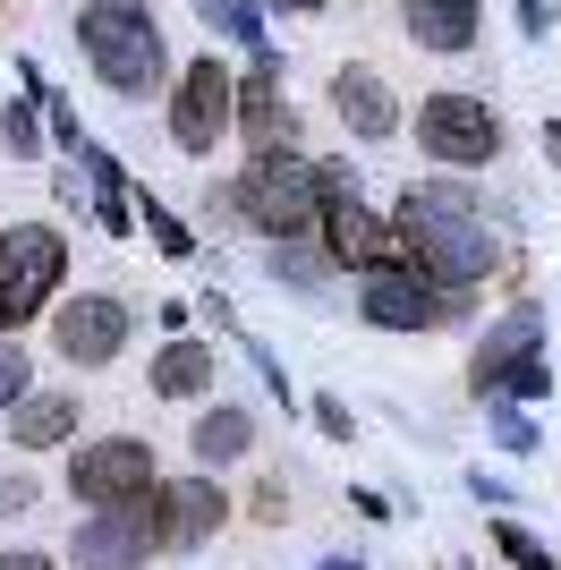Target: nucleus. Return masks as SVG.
Segmentation results:
<instances>
[{"instance_id": "7ed1b4c3", "label": "nucleus", "mask_w": 561, "mask_h": 570, "mask_svg": "<svg viewBox=\"0 0 561 570\" xmlns=\"http://www.w3.org/2000/svg\"><path fill=\"white\" fill-rule=\"evenodd\" d=\"M77 43L102 69V86H119V95H154L163 86V35H154V18L137 0H86Z\"/></svg>"}, {"instance_id": "412c9836", "label": "nucleus", "mask_w": 561, "mask_h": 570, "mask_svg": "<svg viewBox=\"0 0 561 570\" xmlns=\"http://www.w3.org/2000/svg\"><path fill=\"white\" fill-rule=\"evenodd\" d=\"M324 264H332V256H315L306 238H273V273H289L298 289H315V282H324Z\"/></svg>"}, {"instance_id": "5701e85b", "label": "nucleus", "mask_w": 561, "mask_h": 570, "mask_svg": "<svg viewBox=\"0 0 561 570\" xmlns=\"http://www.w3.org/2000/svg\"><path fill=\"white\" fill-rule=\"evenodd\" d=\"M26 375H35V357H26L18 341H0V409H18V401H26Z\"/></svg>"}, {"instance_id": "f704fd0d", "label": "nucleus", "mask_w": 561, "mask_h": 570, "mask_svg": "<svg viewBox=\"0 0 561 570\" xmlns=\"http://www.w3.org/2000/svg\"><path fill=\"white\" fill-rule=\"evenodd\" d=\"M315 570H357V562H315Z\"/></svg>"}, {"instance_id": "0eeeda50", "label": "nucleus", "mask_w": 561, "mask_h": 570, "mask_svg": "<svg viewBox=\"0 0 561 570\" xmlns=\"http://www.w3.org/2000/svg\"><path fill=\"white\" fill-rule=\"evenodd\" d=\"M69 494L86 502V511H111V502L154 494V443H137V434H102V443H86V452L69 460Z\"/></svg>"}, {"instance_id": "1a4fd4ad", "label": "nucleus", "mask_w": 561, "mask_h": 570, "mask_svg": "<svg viewBox=\"0 0 561 570\" xmlns=\"http://www.w3.org/2000/svg\"><path fill=\"white\" fill-rule=\"evenodd\" d=\"M238 119V77L222 69V60H196V69L170 86V137L187 145V154H213V145L230 137Z\"/></svg>"}, {"instance_id": "cd10ccee", "label": "nucleus", "mask_w": 561, "mask_h": 570, "mask_svg": "<svg viewBox=\"0 0 561 570\" xmlns=\"http://www.w3.org/2000/svg\"><path fill=\"white\" fill-rule=\"evenodd\" d=\"M315 426H324V434H357V426H350V409L332 401V392H324V401H315Z\"/></svg>"}, {"instance_id": "2eb2a0df", "label": "nucleus", "mask_w": 561, "mask_h": 570, "mask_svg": "<svg viewBox=\"0 0 561 570\" xmlns=\"http://www.w3.org/2000/svg\"><path fill=\"white\" fill-rule=\"evenodd\" d=\"M332 111L350 119V137H366V145H383L400 128V102H392V86L374 69H341L332 77Z\"/></svg>"}, {"instance_id": "7c9ffc66", "label": "nucleus", "mask_w": 561, "mask_h": 570, "mask_svg": "<svg viewBox=\"0 0 561 570\" xmlns=\"http://www.w3.org/2000/svg\"><path fill=\"white\" fill-rule=\"evenodd\" d=\"M0 570H60L51 553H0Z\"/></svg>"}, {"instance_id": "6ab92c4d", "label": "nucleus", "mask_w": 561, "mask_h": 570, "mask_svg": "<svg viewBox=\"0 0 561 570\" xmlns=\"http://www.w3.org/2000/svg\"><path fill=\"white\" fill-rule=\"evenodd\" d=\"M187 443H196L205 469H222V460H238L247 443H256V417H247V409H205V417L187 426Z\"/></svg>"}, {"instance_id": "c756f323", "label": "nucleus", "mask_w": 561, "mask_h": 570, "mask_svg": "<svg viewBox=\"0 0 561 570\" xmlns=\"http://www.w3.org/2000/svg\"><path fill=\"white\" fill-rule=\"evenodd\" d=\"M26 502H35V485H26V476H9V485H0V511H26Z\"/></svg>"}, {"instance_id": "9b49d317", "label": "nucleus", "mask_w": 561, "mask_h": 570, "mask_svg": "<svg viewBox=\"0 0 561 570\" xmlns=\"http://www.w3.org/2000/svg\"><path fill=\"white\" fill-rule=\"evenodd\" d=\"M154 546V494L137 502H111V511H94L86 528H77V570H137Z\"/></svg>"}, {"instance_id": "39448f33", "label": "nucleus", "mask_w": 561, "mask_h": 570, "mask_svg": "<svg viewBox=\"0 0 561 570\" xmlns=\"http://www.w3.org/2000/svg\"><path fill=\"white\" fill-rule=\"evenodd\" d=\"M468 383L493 392V401H537V392H553V357H537V307H511L485 341H476Z\"/></svg>"}, {"instance_id": "f8f14e48", "label": "nucleus", "mask_w": 561, "mask_h": 570, "mask_svg": "<svg viewBox=\"0 0 561 570\" xmlns=\"http://www.w3.org/2000/svg\"><path fill=\"white\" fill-rule=\"evenodd\" d=\"M51 350L77 357V366H111V357L128 350V307H119V298H102V289L69 298V307L51 315Z\"/></svg>"}, {"instance_id": "72a5a7b5", "label": "nucleus", "mask_w": 561, "mask_h": 570, "mask_svg": "<svg viewBox=\"0 0 561 570\" xmlns=\"http://www.w3.org/2000/svg\"><path fill=\"white\" fill-rule=\"evenodd\" d=\"M196 9H205V18H213V26H222V9H230V0H196Z\"/></svg>"}, {"instance_id": "bb28decb", "label": "nucleus", "mask_w": 561, "mask_h": 570, "mask_svg": "<svg viewBox=\"0 0 561 570\" xmlns=\"http://www.w3.org/2000/svg\"><path fill=\"white\" fill-rule=\"evenodd\" d=\"M145 222H154V238H163L170 256H187V247H196V238H187V230H179V222H170V214H163V205H154V196H145Z\"/></svg>"}, {"instance_id": "4468645a", "label": "nucleus", "mask_w": 561, "mask_h": 570, "mask_svg": "<svg viewBox=\"0 0 561 570\" xmlns=\"http://www.w3.org/2000/svg\"><path fill=\"white\" fill-rule=\"evenodd\" d=\"M238 128L256 154H289V95H280V60L256 51V69L238 77Z\"/></svg>"}, {"instance_id": "f3484780", "label": "nucleus", "mask_w": 561, "mask_h": 570, "mask_svg": "<svg viewBox=\"0 0 561 570\" xmlns=\"http://www.w3.org/2000/svg\"><path fill=\"white\" fill-rule=\"evenodd\" d=\"M69 426H77V401H69V392H26V401L9 409V434H18L26 452H51Z\"/></svg>"}, {"instance_id": "393cba45", "label": "nucleus", "mask_w": 561, "mask_h": 570, "mask_svg": "<svg viewBox=\"0 0 561 570\" xmlns=\"http://www.w3.org/2000/svg\"><path fill=\"white\" fill-rule=\"evenodd\" d=\"M222 35H230V43H247V51H264V9L230 0V9H222Z\"/></svg>"}, {"instance_id": "6e6552de", "label": "nucleus", "mask_w": 561, "mask_h": 570, "mask_svg": "<svg viewBox=\"0 0 561 570\" xmlns=\"http://www.w3.org/2000/svg\"><path fill=\"white\" fill-rule=\"evenodd\" d=\"M357 307H366V324H383V333H434V324L460 315V298H451L443 282L409 273V264H383V273L357 282Z\"/></svg>"}, {"instance_id": "c85d7f7f", "label": "nucleus", "mask_w": 561, "mask_h": 570, "mask_svg": "<svg viewBox=\"0 0 561 570\" xmlns=\"http://www.w3.org/2000/svg\"><path fill=\"white\" fill-rule=\"evenodd\" d=\"M519 26H528V35H544V26H553V0H519Z\"/></svg>"}, {"instance_id": "f257e3e1", "label": "nucleus", "mask_w": 561, "mask_h": 570, "mask_svg": "<svg viewBox=\"0 0 561 570\" xmlns=\"http://www.w3.org/2000/svg\"><path fill=\"white\" fill-rule=\"evenodd\" d=\"M392 230H400V256H409V273H425V282H443L451 298H468V289L493 273V222H485V205L468 188H451V179H425V188H409L400 196V214H392Z\"/></svg>"}, {"instance_id": "f03ea898", "label": "nucleus", "mask_w": 561, "mask_h": 570, "mask_svg": "<svg viewBox=\"0 0 561 570\" xmlns=\"http://www.w3.org/2000/svg\"><path fill=\"white\" fill-rule=\"evenodd\" d=\"M350 188H357V179H350V170H332V163H306V154H256L230 205L256 222L264 238H315L324 214Z\"/></svg>"}, {"instance_id": "c9c22d12", "label": "nucleus", "mask_w": 561, "mask_h": 570, "mask_svg": "<svg viewBox=\"0 0 561 570\" xmlns=\"http://www.w3.org/2000/svg\"><path fill=\"white\" fill-rule=\"evenodd\" d=\"M0 333H9V324H0Z\"/></svg>"}, {"instance_id": "9d476101", "label": "nucleus", "mask_w": 561, "mask_h": 570, "mask_svg": "<svg viewBox=\"0 0 561 570\" xmlns=\"http://www.w3.org/2000/svg\"><path fill=\"white\" fill-rule=\"evenodd\" d=\"M222 520H230V494H222L213 476H170V485H154V546L163 553H196Z\"/></svg>"}, {"instance_id": "473e14b6", "label": "nucleus", "mask_w": 561, "mask_h": 570, "mask_svg": "<svg viewBox=\"0 0 561 570\" xmlns=\"http://www.w3.org/2000/svg\"><path fill=\"white\" fill-rule=\"evenodd\" d=\"M273 9H289V18H306V9H324V0H273Z\"/></svg>"}, {"instance_id": "a211bd4d", "label": "nucleus", "mask_w": 561, "mask_h": 570, "mask_svg": "<svg viewBox=\"0 0 561 570\" xmlns=\"http://www.w3.org/2000/svg\"><path fill=\"white\" fill-rule=\"evenodd\" d=\"M213 366H222L213 341H170V350L154 357V392H163V401H196V392L213 383Z\"/></svg>"}, {"instance_id": "e433bc0d", "label": "nucleus", "mask_w": 561, "mask_h": 570, "mask_svg": "<svg viewBox=\"0 0 561 570\" xmlns=\"http://www.w3.org/2000/svg\"><path fill=\"white\" fill-rule=\"evenodd\" d=\"M137 9H145V0H137Z\"/></svg>"}, {"instance_id": "2f4dec72", "label": "nucleus", "mask_w": 561, "mask_h": 570, "mask_svg": "<svg viewBox=\"0 0 561 570\" xmlns=\"http://www.w3.org/2000/svg\"><path fill=\"white\" fill-rule=\"evenodd\" d=\"M544 154H553V170H561V119H544Z\"/></svg>"}, {"instance_id": "ddd939ff", "label": "nucleus", "mask_w": 561, "mask_h": 570, "mask_svg": "<svg viewBox=\"0 0 561 570\" xmlns=\"http://www.w3.org/2000/svg\"><path fill=\"white\" fill-rule=\"evenodd\" d=\"M324 256H332V264H357V273L409 264V256H400V230H392V222H374L366 205H357V188H350V196H341V205L324 214Z\"/></svg>"}, {"instance_id": "20e7f679", "label": "nucleus", "mask_w": 561, "mask_h": 570, "mask_svg": "<svg viewBox=\"0 0 561 570\" xmlns=\"http://www.w3.org/2000/svg\"><path fill=\"white\" fill-rule=\"evenodd\" d=\"M69 273V247L43 222H9L0 230V324H26V315L51 307V289Z\"/></svg>"}, {"instance_id": "dca6fc26", "label": "nucleus", "mask_w": 561, "mask_h": 570, "mask_svg": "<svg viewBox=\"0 0 561 570\" xmlns=\"http://www.w3.org/2000/svg\"><path fill=\"white\" fill-rule=\"evenodd\" d=\"M409 9V35L425 51H468L476 43V0H400Z\"/></svg>"}, {"instance_id": "b1692460", "label": "nucleus", "mask_w": 561, "mask_h": 570, "mask_svg": "<svg viewBox=\"0 0 561 570\" xmlns=\"http://www.w3.org/2000/svg\"><path fill=\"white\" fill-rule=\"evenodd\" d=\"M493 546L511 553V562H519V570H561V562H553V553H544V546H537V537H528V528H493Z\"/></svg>"}, {"instance_id": "423d86ee", "label": "nucleus", "mask_w": 561, "mask_h": 570, "mask_svg": "<svg viewBox=\"0 0 561 570\" xmlns=\"http://www.w3.org/2000/svg\"><path fill=\"white\" fill-rule=\"evenodd\" d=\"M417 145L434 154V163H451V170H485L493 154H502V119H493L476 95H425Z\"/></svg>"}, {"instance_id": "a878e982", "label": "nucleus", "mask_w": 561, "mask_h": 570, "mask_svg": "<svg viewBox=\"0 0 561 570\" xmlns=\"http://www.w3.org/2000/svg\"><path fill=\"white\" fill-rule=\"evenodd\" d=\"M0 145H9V154H35V102H9V111H0Z\"/></svg>"}, {"instance_id": "4be33fe9", "label": "nucleus", "mask_w": 561, "mask_h": 570, "mask_svg": "<svg viewBox=\"0 0 561 570\" xmlns=\"http://www.w3.org/2000/svg\"><path fill=\"white\" fill-rule=\"evenodd\" d=\"M493 443H502V452H537V417H528L519 401H502L493 409Z\"/></svg>"}, {"instance_id": "aec40b11", "label": "nucleus", "mask_w": 561, "mask_h": 570, "mask_svg": "<svg viewBox=\"0 0 561 570\" xmlns=\"http://www.w3.org/2000/svg\"><path fill=\"white\" fill-rule=\"evenodd\" d=\"M77 163H86V179H94V222H102V230H137V222H128V188H119V163L111 154H102V145H77Z\"/></svg>"}]
</instances>
